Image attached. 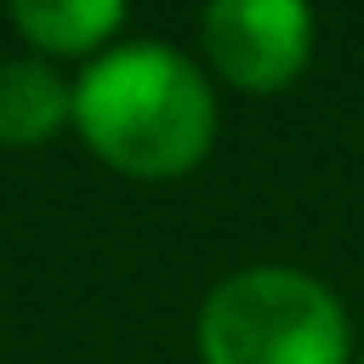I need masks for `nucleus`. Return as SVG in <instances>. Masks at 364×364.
I'll return each instance as SVG.
<instances>
[{"label": "nucleus", "mask_w": 364, "mask_h": 364, "mask_svg": "<svg viewBox=\"0 0 364 364\" xmlns=\"http://www.w3.org/2000/svg\"><path fill=\"white\" fill-rule=\"evenodd\" d=\"M80 142L136 182L188 176L216 142V91L205 68L165 40H125L74 80Z\"/></svg>", "instance_id": "nucleus-1"}, {"label": "nucleus", "mask_w": 364, "mask_h": 364, "mask_svg": "<svg viewBox=\"0 0 364 364\" xmlns=\"http://www.w3.org/2000/svg\"><path fill=\"white\" fill-rule=\"evenodd\" d=\"M74 119V85L46 57H6L0 63V142L40 148Z\"/></svg>", "instance_id": "nucleus-4"}, {"label": "nucleus", "mask_w": 364, "mask_h": 364, "mask_svg": "<svg viewBox=\"0 0 364 364\" xmlns=\"http://www.w3.org/2000/svg\"><path fill=\"white\" fill-rule=\"evenodd\" d=\"M193 347L199 364H353V324L307 267L256 262L210 284Z\"/></svg>", "instance_id": "nucleus-2"}, {"label": "nucleus", "mask_w": 364, "mask_h": 364, "mask_svg": "<svg viewBox=\"0 0 364 364\" xmlns=\"http://www.w3.org/2000/svg\"><path fill=\"white\" fill-rule=\"evenodd\" d=\"M353 364H364V353H358V358H353Z\"/></svg>", "instance_id": "nucleus-6"}, {"label": "nucleus", "mask_w": 364, "mask_h": 364, "mask_svg": "<svg viewBox=\"0 0 364 364\" xmlns=\"http://www.w3.org/2000/svg\"><path fill=\"white\" fill-rule=\"evenodd\" d=\"M6 23L40 57H91L125 28V6L119 0H17Z\"/></svg>", "instance_id": "nucleus-5"}, {"label": "nucleus", "mask_w": 364, "mask_h": 364, "mask_svg": "<svg viewBox=\"0 0 364 364\" xmlns=\"http://www.w3.org/2000/svg\"><path fill=\"white\" fill-rule=\"evenodd\" d=\"M318 17L301 0H216L199 11L205 63L250 97L284 91L313 57Z\"/></svg>", "instance_id": "nucleus-3"}]
</instances>
